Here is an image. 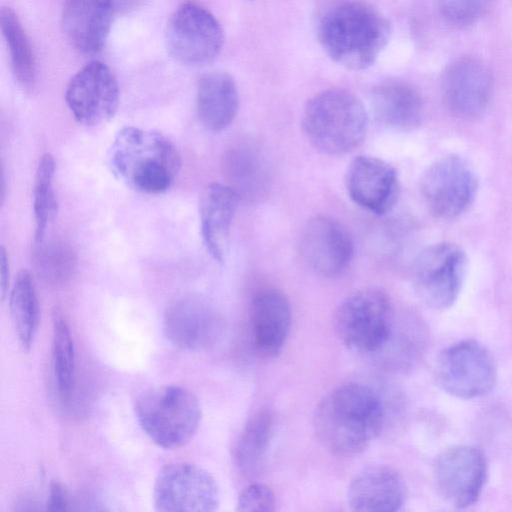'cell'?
<instances>
[{"mask_svg":"<svg viewBox=\"0 0 512 512\" xmlns=\"http://www.w3.org/2000/svg\"><path fill=\"white\" fill-rule=\"evenodd\" d=\"M384 406L369 386L349 382L330 391L313 416L314 432L330 453L352 457L365 451L380 434Z\"/></svg>","mask_w":512,"mask_h":512,"instance_id":"obj_1","label":"cell"},{"mask_svg":"<svg viewBox=\"0 0 512 512\" xmlns=\"http://www.w3.org/2000/svg\"><path fill=\"white\" fill-rule=\"evenodd\" d=\"M390 34L387 18L361 0H342L330 5L317 25L324 52L350 70L371 66L386 47Z\"/></svg>","mask_w":512,"mask_h":512,"instance_id":"obj_2","label":"cell"},{"mask_svg":"<svg viewBox=\"0 0 512 512\" xmlns=\"http://www.w3.org/2000/svg\"><path fill=\"white\" fill-rule=\"evenodd\" d=\"M112 172L127 186L145 194H161L173 185L181 168L176 146L161 132L122 128L109 150Z\"/></svg>","mask_w":512,"mask_h":512,"instance_id":"obj_3","label":"cell"},{"mask_svg":"<svg viewBox=\"0 0 512 512\" xmlns=\"http://www.w3.org/2000/svg\"><path fill=\"white\" fill-rule=\"evenodd\" d=\"M367 111L353 93L339 88L314 95L305 105L302 129L309 143L321 153L344 155L365 139Z\"/></svg>","mask_w":512,"mask_h":512,"instance_id":"obj_4","label":"cell"},{"mask_svg":"<svg viewBox=\"0 0 512 512\" xmlns=\"http://www.w3.org/2000/svg\"><path fill=\"white\" fill-rule=\"evenodd\" d=\"M145 434L163 449H178L192 440L202 412L197 397L178 385H164L143 392L134 405Z\"/></svg>","mask_w":512,"mask_h":512,"instance_id":"obj_5","label":"cell"},{"mask_svg":"<svg viewBox=\"0 0 512 512\" xmlns=\"http://www.w3.org/2000/svg\"><path fill=\"white\" fill-rule=\"evenodd\" d=\"M335 332L350 350L372 353L390 338L392 310L386 294L376 288H363L345 297L333 317Z\"/></svg>","mask_w":512,"mask_h":512,"instance_id":"obj_6","label":"cell"},{"mask_svg":"<svg viewBox=\"0 0 512 512\" xmlns=\"http://www.w3.org/2000/svg\"><path fill=\"white\" fill-rule=\"evenodd\" d=\"M171 57L186 66H204L220 54L223 29L215 16L195 2L182 3L171 15L165 32Z\"/></svg>","mask_w":512,"mask_h":512,"instance_id":"obj_7","label":"cell"},{"mask_svg":"<svg viewBox=\"0 0 512 512\" xmlns=\"http://www.w3.org/2000/svg\"><path fill=\"white\" fill-rule=\"evenodd\" d=\"M437 384L446 393L473 399L488 394L497 380L494 358L481 343L463 340L444 349L436 363Z\"/></svg>","mask_w":512,"mask_h":512,"instance_id":"obj_8","label":"cell"},{"mask_svg":"<svg viewBox=\"0 0 512 512\" xmlns=\"http://www.w3.org/2000/svg\"><path fill=\"white\" fill-rule=\"evenodd\" d=\"M468 260L455 243L440 242L424 249L413 266V285L418 297L429 307H451L461 291Z\"/></svg>","mask_w":512,"mask_h":512,"instance_id":"obj_9","label":"cell"},{"mask_svg":"<svg viewBox=\"0 0 512 512\" xmlns=\"http://www.w3.org/2000/svg\"><path fill=\"white\" fill-rule=\"evenodd\" d=\"M219 502L215 479L196 464L177 462L166 465L155 479L153 503L156 511L210 512L218 508Z\"/></svg>","mask_w":512,"mask_h":512,"instance_id":"obj_10","label":"cell"},{"mask_svg":"<svg viewBox=\"0 0 512 512\" xmlns=\"http://www.w3.org/2000/svg\"><path fill=\"white\" fill-rule=\"evenodd\" d=\"M420 188L433 215L454 219L473 204L478 191V179L464 158L452 154L438 159L426 170Z\"/></svg>","mask_w":512,"mask_h":512,"instance_id":"obj_11","label":"cell"},{"mask_svg":"<svg viewBox=\"0 0 512 512\" xmlns=\"http://www.w3.org/2000/svg\"><path fill=\"white\" fill-rule=\"evenodd\" d=\"M65 101L80 124L94 126L105 123L118 109L117 79L105 63L91 61L70 79Z\"/></svg>","mask_w":512,"mask_h":512,"instance_id":"obj_12","label":"cell"},{"mask_svg":"<svg viewBox=\"0 0 512 512\" xmlns=\"http://www.w3.org/2000/svg\"><path fill=\"white\" fill-rule=\"evenodd\" d=\"M487 460L471 445H456L443 451L434 465L439 495L456 508L474 504L487 480Z\"/></svg>","mask_w":512,"mask_h":512,"instance_id":"obj_13","label":"cell"},{"mask_svg":"<svg viewBox=\"0 0 512 512\" xmlns=\"http://www.w3.org/2000/svg\"><path fill=\"white\" fill-rule=\"evenodd\" d=\"M300 253L315 272L334 277L349 267L354 255V243L350 232L341 222L318 215L311 218L302 231Z\"/></svg>","mask_w":512,"mask_h":512,"instance_id":"obj_14","label":"cell"},{"mask_svg":"<svg viewBox=\"0 0 512 512\" xmlns=\"http://www.w3.org/2000/svg\"><path fill=\"white\" fill-rule=\"evenodd\" d=\"M163 329L167 339L176 347L199 351L218 341L224 324L219 313L205 300L185 296L167 307Z\"/></svg>","mask_w":512,"mask_h":512,"instance_id":"obj_15","label":"cell"},{"mask_svg":"<svg viewBox=\"0 0 512 512\" xmlns=\"http://www.w3.org/2000/svg\"><path fill=\"white\" fill-rule=\"evenodd\" d=\"M345 187L356 205L377 215L390 211L399 195L395 168L369 155H359L350 162L345 174Z\"/></svg>","mask_w":512,"mask_h":512,"instance_id":"obj_16","label":"cell"},{"mask_svg":"<svg viewBox=\"0 0 512 512\" xmlns=\"http://www.w3.org/2000/svg\"><path fill=\"white\" fill-rule=\"evenodd\" d=\"M493 87L488 67L473 57L452 62L442 78V94L448 109L461 118H475L486 109Z\"/></svg>","mask_w":512,"mask_h":512,"instance_id":"obj_17","label":"cell"},{"mask_svg":"<svg viewBox=\"0 0 512 512\" xmlns=\"http://www.w3.org/2000/svg\"><path fill=\"white\" fill-rule=\"evenodd\" d=\"M346 498L352 511L395 512L405 504L407 487L395 469L370 465L351 479Z\"/></svg>","mask_w":512,"mask_h":512,"instance_id":"obj_18","label":"cell"},{"mask_svg":"<svg viewBox=\"0 0 512 512\" xmlns=\"http://www.w3.org/2000/svg\"><path fill=\"white\" fill-rule=\"evenodd\" d=\"M116 7V0H66L61 25L70 44L83 54L101 51Z\"/></svg>","mask_w":512,"mask_h":512,"instance_id":"obj_19","label":"cell"},{"mask_svg":"<svg viewBox=\"0 0 512 512\" xmlns=\"http://www.w3.org/2000/svg\"><path fill=\"white\" fill-rule=\"evenodd\" d=\"M240 195L229 185L210 183L199 197V218L203 243L211 255L224 262L228 253L230 229Z\"/></svg>","mask_w":512,"mask_h":512,"instance_id":"obj_20","label":"cell"},{"mask_svg":"<svg viewBox=\"0 0 512 512\" xmlns=\"http://www.w3.org/2000/svg\"><path fill=\"white\" fill-rule=\"evenodd\" d=\"M251 335L255 349L264 357H275L283 349L291 326V308L277 290L258 293L251 305Z\"/></svg>","mask_w":512,"mask_h":512,"instance_id":"obj_21","label":"cell"},{"mask_svg":"<svg viewBox=\"0 0 512 512\" xmlns=\"http://www.w3.org/2000/svg\"><path fill=\"white\" fill-rule=\"evenodd\" d=\"M370 102L375 118L395 130H413L420 125L424 116V102L420 93L401 80H388L375 86Z\"/></svg>","mask_w":512,"mask_h":512,"instance_id":"obj_22","label":"cell"},{"mask_svg":"<svg viewBox=\"0 0 512 512\" xmlns=\"http://www.w3.org/2000/svg\"><path fill=\"white\" fill-rule=\"evenodd\" d=\"M239 94L234 79L225 72L203 75L197 85L196 110L201 124L211 132H221L234 121Z\"/></svg>","mask_w":512,"mask_h":512,"instance_id":"obj_23","label":"cell"},{"mask_svg":"<svg viewBox=\"0 0 512 512\" xmlns=\"http://www.w3.org/2000/svg\"><path fill=\"white\" fill-rule=\"evenodd\" d=\"M9 309L18 340L29 350L38 330L40 309L33 277L26 269L17 274L10 290Z\"/></svg>","mask_w":512,"mask_h":512,"instance_id":"obj_24","label":"cell"},{"mask_svg":"<svg viewBox=\"0 0 512 512\" xmlns=\"http://www.w3.org/2000/svg\"><path fill=\"white\" fill-rule=\"evenodd\" d=\"M0 26L14 77L23 87H32L36 80L35 57L27 34L13 10L8 7L1 9Z\"/></svg>","mask_w":512,"mask_h":512,"instance_id":"obj_25","label":"cell"},{"mask_svg":"<svg viewBox=\"0 0 512 512\" xmlns=\"http://www.w3.org/2000/svg\"><path fill=\"white\" fill-rule=\"evenodd\" d=\"M223 171L232 187L240 197L252 196L261 190L266 170L261 154L250 146H237L226 152L223 159Z\"/></svg>","mask_w":512,"mask_h":512,"instance_id":"obj_26","label":"cell"},{"mask_svg":"<svg viewBox=\"0 0 512 512\" xmlns=\"http://www.w3.org/2000/svg\"><path fill=\"white\" fill-rule=\"evenodd\" d=\"M273 415L259 411L246 423L235 447V462L245 473H254L262 464L272 436Z\"/></svg>","mask_w":512,"mask_h":512,"instance_id":"obj_27","label":"cell"},{"mask_svg":"<svg viewBox=\"0 0 512 512\" xmlns=\"http://www.w3.org/2000/svg\"><path fill=\"white\" fill-rule=\"evenodd\" d=\"M33 264L38 276L47 284L60 285L73 276L77 257L73 248L58 239L35 243Z\"/></svg>","mask_w":512,"mask_h":512,"instance_id":"obj_28","label":"cell"},{"mask_svg":"<svg viewBox=\"0 0 512 512\" xmlns=\"http://www.w3.org/2000/svg\"><path fill=\"white\" fill-rule=\"evenodd\" d=\"M55 160L49 153L43 154L39 159L33 189V211L35 219L34 242L39 243L45 239L47 226L58 211V201L53 188L55 175Z\"/></svg>","mask_w":512,"mask_h":512,"instance_id":"obj_29","label":"cell"},{"mask_svg":"<svg viewBox=\"0 0 512 512\" xmlns=\"http://www.w3.org/2000/svg\"><path fill=\"white\" fill-rule=\"evenodd\" d=\"M52 366L59 395L72 392L75 379V349L69 326L59 311L53 316Z\"/></svg>","mask_w":512,"mask_h":512,"instance_id":"obj_30","label":"cell"},{"mask_svg":"<svg viewBox=\"0 0 512 512\" xmlns=\"http://www.w3.org/2000/svg\"><path fill=\"white\" fill-rule=\"evenodd\" d=\"M442 16L451 24L464 27L476 22L488 0H437Z\"/></svg>","mask_w":512,"mask_h":512,"instance_id":"obj_31","label":"cell"},{"mask_svg":"<svg viewBox=\"0 0 512 512\" xmlns=\"http://www.w3.org/2000/svg\"><path fill=\"white\" fill-rule=\"evenodd\" d=\"M236 509L244 512L274 511L276 509L275 494L269 486L253 483L239 494Z\"/></svg>","mask_w":512,"mask_h":512,"instance_id":"obj_32","label":"cell"},{"mask_svg":"<svg viewBox=\"0 0 512 512\" xmlns=\"http://www.w3.org/2000/svg\"><path fill=\"white\" fill-rule=\"evenodd\" d=\"M69 496L67 489L60 482L53 481L49 487L46 509L52 512L68 510Z\"/></svg>","mask_w":512,"mask_h":512,"instance_id":"obj_33","label":"cell"},{"mask_svg":"<svg viewBox=\"0 0 512 512\" xmlns=\"http://www.w3.org/2000/svg\"><path fill=\"white\" fill-rule=\"evenodd\" d=\"M9 258L6 249L1 246L0 249V281H1V298L5 299L9 289V275H10Z\"/></svg>","mask_w":512,"mask_h":512,"instance_id":"obj_34","label":"cell"}]
</instances>
